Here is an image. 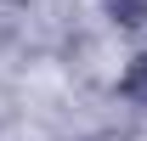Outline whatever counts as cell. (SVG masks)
<instances>
[{"label": "cell", "instance_id": "cell-1", "mask_svg": "<svg viewBox=\"0 0 147 141\" xmlns=\"http://www.w3.org/2000/svg\"><path fill=\"white\" fill-rule=\"evenodd\" d=\"M119 96H125L130 107H142V113H147V51L130 56V68L119 73Z\"/></svg>", "mask_w": 147, "mask_h": 141}, {"label": "cell", "instance_id": "cell-2", "mask_svg": "<svg viewBox=\"0 0 147 141\" xmlns=\"http://www.w3.org/2000/svg\"><path fill=\"white\" fill-rule=\"evenodd\" d=\"M102 6H108L113 28H142L147 23V0H102Z\"/></svg>", "mask_w": 147, "mask_h": 141}]
</instances>
